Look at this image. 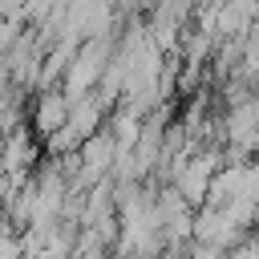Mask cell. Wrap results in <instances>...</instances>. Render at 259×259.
<instances>
[{"mask_svg":"<svg viewBox=\"0 0 259 259\" xmlns=\"http://www.w3.org/2000/svg\"><path fill=\"white\" fill-rule=\"evenodd\" d=\"M65 117H69V101H65L61 93H49V97L40 101V109H36V130H40V134H57V130L65 125Z\"/></svg>","mask_w":259,"mask_h":259,"instance_id":"cell-1","label":"cell"},{"mask_svg":"<svg viewBox=\"0 0 259 259\" xmlns=\"http://www.w3.org/2000/svg\"><path fill=\"white\" fill-rule=\"evenodd\" d=\"M227 259H259V255H255V239H251V235H247V239H239V243L227 251Z\"/></svg>","mask_w":259,"mask_h":259,"instance_id":"cell-2","label":"cell"}]
</instances>
